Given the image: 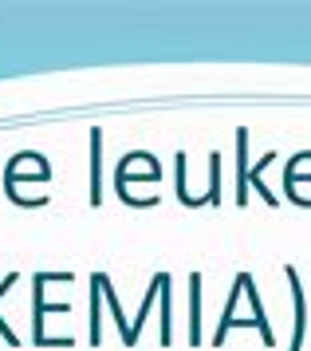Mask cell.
Here are the masks:
<instances>
[{"mask_svg":"<svg viewBox=\"0 0 311 351\" xmlns=\"http://www.w3.org/2000/svg\"><path fill=\"white\" fill-rule=\"evenodd\" d=\"M71 272H60V276H51V272H40L36 280H32V343L36 348H63V343H55V339H47L44 335V316L47 312H71V304L67 300H55V304H47V296H44V288L51 285V280H67Z\"/></svg>","mask_w":311,"mask_h":351,"instance_id":"1","label":"cell"},{"mask_svg":"<svg viewBox=\"0 0 311 351\" xmlns=\"http://www.w3.org/2000/svg\"><path fill=\"white\" fill-rule=\"evenodd\" d=\"M87 143H91V190H87V202L103 206V182H99V170H103V130H91Z\"/></svg>","mask_w":311,"mask_h":351,"instance_id":"2","label":"cell"},{"mask_svg":"<svg viewBox=\"0 0 311 351\" xmlns=\"http://www.w3.org/2000/svg\"><path fill=\"white\" fill-rule=\"evenodd\" d=\"M99 276V285H103V300L110 304V316H114V324H119V332H123V339H126V332H130V324H126V316H123V300H119V292H114V285H110L103 272H95Z\"/></svg>","mask_w":311,"mask_h":351,"instance_id":"3","label":"cell"},{"mask_svg":"<svg viewBox=\"0 0 311 351\" xmlns=\"http://www.w3.org/2000/svg\"><path fill=\"white\" fill-rule=\"evenodd\" d=\"M16 280H20L16 272H8V276L0 280V300H4V296H8V292H12V288H16ZM0 335H4V343H12V348H16V343H20V335H16L12 328H8V319H4V316H0Z\"/></svg>","mask_w":311,"mask_h":351,"instance_id":"4","label":"cell"},{"mask_svg":"<svg viewBox=\"0 0 311 351\" xmlns=\"http://www.w3.org/2000/svg\"><path fill=\"white\" fill-rule=\"evenodd\" d=\"M236 150H240V166H249L245 162V150H249V130H236ZM245 190H249V170H240V206H245Z\"/></svg>","mask_w":311,"mask_h":351,"instance_id":"5","label":"cell"}]
</instances>
